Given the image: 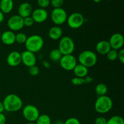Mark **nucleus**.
Masks as SVG:
<instances>
[{"label":"nucleus","mask_w":124,"mask_h":124,"mask_svg":"<svg viewBox=\"0 0 124 124\" xmlns=\"http://www.w3.org/2000/svg\"><path fill=\"white\" fill-rule=\"evenodd\" d=\"M2 103L4 110L8 112H16L22 108L23 105L21 98L15 94H9L6 96Z\"/></svg>","instance_id":"f257e3e1"},{"label":"nucleus","mask_w":124,"mask_h":124,"mask_svg":"<svg viewBox=\"0 0 124 124\" xmlns=\"http://www.w3.org/2000/svg\"><path fill=\"white\" fill-rule=\"evenodd\" d=\"M44 39L41 36L38 35H33L27 37L25 42L26 50L32 53H36L41 50L44 46Z\"/></svg>","instance_id":"f03ea898"},{"label":"nucleus","mask_w":124,"mask_h":124,"mask_svg":"<svg viewBox=\"0 0 124 124\" xmlns=\"http://www.w3.org/2000/svg\"><path fill=\"white\" fill-rule=\"evenodd\" d=\"M113 107V101L108 96H98L94 103L95 110L100 114L108 113Z\"/></svg>","instance_id":"7ed1b4c3"},{"label":"nucleus","mask_w":124,"mask_h":124,"mask_svg":"<svg viewBox=\"0 0 124 124\" xmlns=\"http://www.w3.org/2000/svg\"><path fill=\"white\" fill-rule=\"evenodd\" d=\"M78 61L79 64L88 69L96 65L98 61V58L96 54L93 51L84 50L79 54Z\"/></svg>","instance_id":"20e7f679"},{"label":"nucleus","mask_w":124,"mask_h":124,"mask_svg":"<svg viewBox=\"0 0 124 124\" xmlns=\"http://www.w3.org/2000/svg\"><path fill=\"white\" fill-rule=\"evenodd\" d=\"M75 48V42L72 38L69 36H64L60 39L58 49L62 55L72 54Z\"/></svg>","instance_id":"39448f33"},{"label":"nucleus","mask_w":124,"mask_h":124,"mask_svg":"<svg viewBox=\"0 0 124 124\" xmlns=\"http://www.w3.org/2000/svg\"><path fill=\"white\" fill-rule=\"evenodd\" d=\"M23 115L25 120L30 122H35L40 115L39 111L36 106L31 104L25 105L23 109Z\"/></svg>","instance_id":"423d86ee"},{"label":"nucleus","mask_w":124,"mask_h":124,"mask_svg":"<svg viewBox=\"0 0 124 124\" xmlns=\"http://www.w3.org/2000/svg\"><path fill=\"white\" fill-rule=\"evenodd\" d=\"M67 17L66 11L62 7L54 8L51 13L52 22L58 26L64 24L67 21Z\"/></svg>","instance_id":"0eeeda50"},{"label":"nucleus","mask_w":124,"mask_h":124,"mask_svg":"<svg viewBox=\"0 0 124 124\" xmlns=\"http://www.w3.org/2000/svg\"><path fill=\"white\" fill-rule=\"evenodd\" d=\"M84 20V17L81 13L75 12L67 17V23L69 27L73 29H77L83 25Z\"/></svg>","instance_id":"6e6552de"},{"label":"nucleus","mask_w":124,"mask_h":124,"mask_svg":"<svg viewBox=\"0 0 124 124\" xmlns=\"http://www.w3.org/2000/svg\"><path fill=\"white\" fill-rule=\"evenodd\" d=\"M59 63L61 67L67 71L73 70L78 64L76 58L72 54L62 55Z\"/></svg>","instance_id":"1a4fd4ad"},{"label":"nucleus","mask_w":124,"mask_h":124,"mask_svg":"<svg viewBox=\"0 0 124 124\" xmlns=\"http://www.w3.org/2000/svg\"><path fill=\"white\" fill-rule=\"evenodd\" d=\"M7 25L11 31H18L24 27L23 18L18 15L11 16L7 21Z\"/></svg>","instance_id":"9d476101"},{"label":"nucleus","mask_w":124,"mask_h":124,"mask_svg":"<svg viewBox=\"0 0 124 124\" xmlns=\"http://www.w3.org/2000/svg\"><path fill=\"white\" fill-rule=\"evenodd\" d=\"M111 49L119 50L123 47L124 44V36L121 33H116L112 35L108 41Z\"/></svg>","instance_id":"9b49d317"},{"label":"nucleus","mask_w":124,"mask_h":124,"mask_svg":"<svg viewBox=\"0 0 124 124\" xmlns=\"http://www.w3.org/2000/svg\"><path fill=\"white\" fill-rule=\"evenodd\" d=\"M21 62H23L24 65L29 68L36 65V57L35 53L28 50H25L21 53Z\"/></svg>","instance_id":"f8f14e48"},{"label":"nucleus","mask_w":124,"mask_h":124,"mask_svg":"<svg viewBox=\"0 0 124 124\" xmlns=\"http://www.w3.org/2000/svg\"><path fill=\"white\" fill-rule=\"evenodd\" d=\"M31 15L35 23H42L47 20L48 14L47 11L44 8H38L33 10Z\"/></svg>","instance_id":"ddd939ff"},{"label":"nucleus","mask_w":124,"mask_h":124,"mask_svg":"<svg viewBox=\"0 0 124 124\" xmlns=\"http://www.w3.org/2000/svg\"><path fill=\"white\" fill-rule=\"evenodd\" d=\"M7 63L10 67H16L21 63V54L17 51H13L7 57Z\"/></svg>","instance_id":"4468645a"},{"label":"nucleus","mask_w":124,"mask_h":124,"mask_svg":"<svg viewBox=\"0 0 124 124\" xmlns=\"http://www.w3.org/2000/svg\"><path fill=\"white\" fill-rule=\"evenodd\" d=\"M32 12V6L29 2H23L18 7V15L23 18L30 16Z\"/></svg>","instance_id":"2eb2a0df"},{"label":"nucleus","mask_w":124,"mask_h":124,"mask_svg":"<svg viewBox=\"0 0 124 124\" xmlns=\"http://www.w3.org/2000/svg\"><path fill=\"white\" fill-rule=\"evenodd\" d=\"M15 34L11 30H7L1 33L0 39L7 46H10L15 42Z\"/></svg>","instance_id":"dca6fc26"},{"label":"nucleus","mask_w":124,"mask_h":124,"mask_svg":"<svg viewBox=\"0 0 124 124\" xmlns=\"http://www.w3.org/2000/svg\"><path fill=\"white\" fill-rule=\"evenodd\" d=\"M96 49L97 52L102 55H106L108 52L111 49L108 41L102 40L97 43L96 46Z\"/></svg>","instance_id":"f3484780"},{"label":"nucleus","mask_w":124,"mask_h":124,"mask_svg":"<svg viewBox=\"0 0 124 124\" xmlns=\"http://www.w3.org/2000/svg\"><path fill=\"white\" fill-rule=\"evenodd\" d=\"M62 36V30L61 28L58 25H55L48 30V36L52 40L60 39Z\"/></svg>","instance_id":"a211bd4d"},{"label":"nucleus","mask_w":124,"mask_h":124,"mask_svg":"<svg viewBox=\"0 0 124 124\" xmlns=\"http://www.w3.org/2000/svg\"><path fill=\"white\" fill-rule=\"evenodd\" d=\"M13 0H1L0 1V10L4 14H7L12 12L13 8Z\"/></svg>","instance_id":"6ab92c4d"},{"label":"nucleus","mask_w":124,"mask_h":124,"mask_svg":"<svg viewBox=\"0 0 124 124\" xmlns=\"http://www.w3.org/2000/svg\"><path fill=\"white\" fill-rule=\"evenodd\" d=\"M74 74L75 75L76 77L78 78H84L87 76L88 72V69L84 65H82L81 64H77L74 69L73 70Z\"/></svg>","instance_id":"aec40b11"},{"label":"nucleus","mask_w":124,"mask_h":124,"mask_svg":"<svg viewBox=\"0 0 124 124\" xmlns=\"http://www.w3.org/2000/svg\"><path fill=\"white\" fill-rule=\"evenodd\" d=\"M108 87L105 84L99 83L96 86L95 92L98 96H105L107 93Z\"/></svg>","instance_id":"412c9836"},{"label":"nucleus","mask_w":124,"mask_h":124,"mask_svg":"<svg viewBox=\"0 0 124 124\" xmlns=\"http://www.w3.org/2000/svg\"><path fill=\"white\" fill-rule=\"evenodd\" d=\"M62 56V54L60 52L58 48H55L53 49L50 52L49 57L52 61L54 62H58L59 61L61 58Z\"/></svg>","instance_id":"4be33fe9"},{"label":"nucleus","mask_w":124,"mask_h":124,"mask_svg":"<svg viewBox=\"0 0 124 124\" xmlns=\"http://www.w3.org/2000/svg\"><path fill=\"white\" fill-rule=\"evenodd\" d=\"M36 124H52V120L50 117L48 115L43 114L40 115L38 118L35 122Z\"/></svg>","instance_id":"5701e85b"},{"label":"nucleus","mask_w":124,"mask_h":124,"mask_svg":"<svg viewBox=\"0 0 124 124\" xmlns=\"http://www.w3.org/2000/svg\"><path fill=\"white\" fill-rule=\"evenodd\" d=\"M107 124H124V120L121 116L116 115L107 120Z\"/></svg>","instance_id":"b1692460"},{"label":"nucleus","mask_w":124,"mask_h":124,"mask_svg":"<svg viewBox=\"0 0 124 124\" xmlns=\"http://www.w3.org/2000/svg\"><path fill=\"white\" fill-rule=\"evenodd\" d=\"M27 36L24 33H18L15 35V42L18 44H25Z\"/></svg>","instance_id":"393cba45"},{"label":"nucleus","mask_w":124,"mask_h":124,"mask_svg":"<svg viewBox=\"0 0 124 124\" xmlns=\"http://www.w3.org/2000/svg\"><path fill=\"white\" fill-rule=\"evenodd\" d=\"M107 59L108 60L113 61L116 60L117 59V55H118V50H116L111 49L107 54H106Z\"/></svg>","instance_id":"a878e982"},{"label":"nucleus","mask_w":124,"mask_h":124,"mask_svg":"<svg viewBox=\"0 0 124 124\" xmlns=\"http://www.w3.org/2000/svg\"><path fill=\"white\" fill-rule=\"evenodd\" d=\"M37 4L39 8L46 9L50 4V0H37Z\"/></svg>","instance_id":"bb28decb"},{"label":"nucleus","mask_w":124,"mask_h":124,"mask_svg":"<svg viewBox=\"0 0 124 124\" xmlns=\"http://www.w3.org/2000/svg\"><path fill=\"white\" fill-rule=\"evenodd\" d=\"M71 82L74 85H82L85 84L84 79L82 78L75 77L71 79Z\"/></svg>","instance_id":"cd10ccee"},{"label":"nucleus","mask_w":124,"mask_h":124,"mask_svg":"<svg viewBox=\"0 0 124 124\" xmlns=\"http://www.w3.org/2000/svg\"><path fill=\"white\" fill-rule=\"evenodd\" d=\"M29 72L30 75L31 76H37L39 73V69L38 67L36 66V65L31 66L29 67Z\"/></svg>","instance_id":"c85d7f7f"},{"label":"nucleus","mask_w":124,"mask_h":124,"mask_svg":"<svg viewBox=\"0 0 124 124\" xmlns=\"http://www.w3.org/2000/svg\"><path fill=\"white\" fill-rule=\"evenodd\" d=\"M64 0H50V4L53 8H60L64 4Z\"/></svg>","instance_id":"c756f323"},{"label":"nucleus","mask_w":124,"mask_h":124,"mask_svg":"<svg viewBox=\"0 0 124 124\" xmlns=\"http://www.w3.org/2000/svg\"><path fill=\"white\" fill-rule=\"evenodd\" d=\"M23 21H24V25L26 27H31L33 25L34 21L32 19V18L30 16L26 17V18H23Z\"/></svg>","instance_id":"7c9ffc66"},{"label":"nucleus","mask_w":124,"mask_h":124,"mask_svg":"<svg viewBox=\"0 0 124 124\" xmlns=\"http://www.w3.org/2000/svg\"><path fill=\"white\" fill-rule=\"evenodd\" d=\"M64 124H81V122L76 117H70L64 122Z\"/></svg>","instance_id":"2f4dec72"},{"label":"nucleus","mask_w":124,"mask_h":124,"mask_svg":"<svg viewBox=\"0 0 124 124\" xmlns=\"http://www.w3.org/2000/svg\"><path fill=\"white\" fill-rule=\"evenodd\" d=\"M107 119L102 116L98 117L94 121V124H107Z\"/></svg>","instance_id":"473e14b6"},{"label":"nucleus","mask_w":124,"mask_h":124,"mask_svg":"<svg viewBox=\"0 0 124 124\" xmlns=\"http://www.w3.org/2000/svg\"><path fill=\"white\" fill-rule=\"evenodd\" d=\"M117 59H119L120 62L122 64L124 63V50L121 48L118 52V55H117Z\"/></svg>","instance_id":"72a5a7b5"},{"label":"nucleus","mask_w":124,"mask_h":124,"mask_svg":"<svg viewBox=\"0 0 124 124\" xmlns=\"http://www.w3.org/2000/svg\"><path fill=\"white\" fill-rule=\"evenodd\" d=\"M84 79L85 84H90L93 81V78L91 76H86L84 78Z\"/></svg>","instance_id":"f704fd0d"},{"label":"nucleus","mask_w":124,"mask_h":124,"mask_svg":"<svg viewBox=\"0 0 124 124\" xmlns=\"http://www.w3.org/2000/svg\"><path fill=\"white\" fill-rule=\"evenodd\" d=\"M6 117L3 113H0V124H6Z\"/></svg>","instance_id":"c9c22d12"},{"label":"nucleus","mask_w":124,"mask_h":124,"mask_svg":"<svg viewBox=\"0 0 124 124\" xmlns=\"http://www.w3.org/2000/svg\"><path fill=\"white\" fill-rule=\"evenodd\" d=\"M42 65L46 69H49L50 67V64L48 61H42Z\"/></svg>","instance_id":"e433bc0d"},{"label":"nucleus","mask_w":124,"mask_h":124,"mask_svg":"<svg viewBox=\"0 0 124 124\" xmlns=\"http://www.w3.org/2000/svg\"><path fill=\"white\" fill-rule=\"evenodd\" d=\"M5 111L4 107L2 102L0 101V113H3L4 111Z\"/></svg>","instance_id":"4c0bfd02"},{"label":"nucleus","mask_w":124,"mask_h":124,"mask_svg":"<svg viewBox=\"0 0 124 124\" xmlns=\"http://www.w3.org/2000/svg\"><path fill=\"white\" fill-rule=\"evenodd\" d=\"M4 19V14L0 10V23H2Z\"/></svg>","instance_id":"58836bf2"},{"label":"nucleus","mask_w":124,"mask_h":124,"mask_svg":"<svg viewBox=\"0 0 124 124\" xmlns=\"http://www.w3.org/2000/svg\"><path fill=\"white\" fill-rule=\"evenodd\" d=\"M54 124H64V122H61V121H57V122H56Z\"/></svg>","instance_id":"ea45409f"},{"label":"nucleus","mask_w":124,"mask_h":124,"mask_svg":"<svg viewBox=\"0 0 124 124\" xmlns=\"http://www.w3.org/2000/svg\"><path fill=\"white\" fill-rule=\"evenodd\" d=\"M93 1H94L95 3H99V2H100L102 0H93Z\"/></svg>","instance_id":"a19ab883"},{"label":"nucleus","mask_w":124,"mask_h":124,"mask_svg":"<svg viewBox=\"0 0 124 124\" xmlns=\"http://www.w3.org/2000/svg\"><path fill=\"white\" fill-rule=\"evenodd\" d=\"M36 124L35 123V122H28V123H27V124Z\"/></svg>","instance_id":"79ce46f5"},{"label":"nucleus","mask_w":124,"mask_h":124,"mask_svg":"<svg viewBox=\"0 0 124 124\" xmlns=\"http://www.w3.org/2000/svg\"><path fill=\"white\" fill-rule=\"evenodd\" d=\"M1 31H0V38H1Z\"/></svg>","instance_id":"37998d69"},{"label":"nucleus","mask_w":124,"mask_h":124,"mask_svg":"<svg viewBox=\"0 0 124 124\" xmlns=\"http://www.w3.org/2000/svg\"><path fill=\"white\" fill-rule=\"evenodd\" d=\"M107 1H110V0H107Z\"/></svg>","instance_id":"c03bdc74"}]
</instances>
